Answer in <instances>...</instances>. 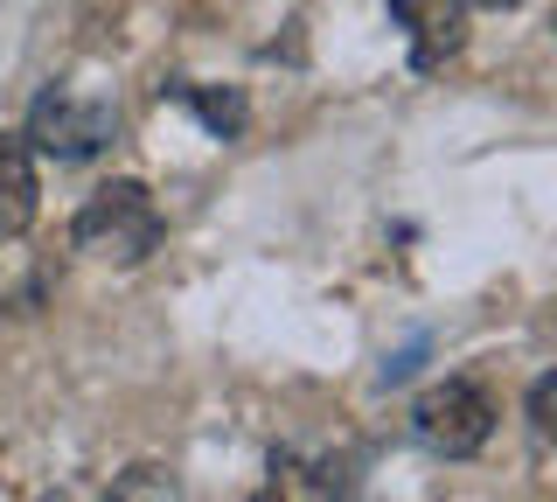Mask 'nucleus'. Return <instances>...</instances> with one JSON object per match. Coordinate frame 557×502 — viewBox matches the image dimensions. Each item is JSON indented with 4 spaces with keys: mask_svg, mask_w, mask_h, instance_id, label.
I'll list each match as a JSON object with an SVG mask.
<instances>
[{
    "mask_svg": "<svg viewBox=\"0 0 557 502\" xmlns=\"http://www.w3.org/2000/svg\"><path fill=\"white\" fill-rule=\"evenodd\" d=\"M70 237H77V252L104 258V266H139L153 245H161V210H153L147 182H104L84 196L77 223H70Z\"/></svg>",
    "mask_w": 557,
    "mask_h": 502,
    "instance_id": "obj_1",
    "label": "nucleus"
},
{
    "mask_svg": "<svg viewBox=\"0 0 557 502\" xmlns=\"http://www.w3.org/2000/svg\"><path fill=\"white\" fill-rule=\"evenodd\" d=\"M112 133H119V112L104 106V98H84V91H70V84H49V91L28 106L22 140L35 154H57V161H91Z\"/></svg>",
    "mask_w": 557,
    "mask_h": 502,
    "instance_id": "obj_2",
    "label": "nucleus"
},
{
    "mask_svg": "<svg viewBox=\"0 0 557 502\" xmlns=\"http://www.w3.org/2000/svg\"><path fill=\"white\" fill-rule=\"evenodd\" d=\"M411 432L432 446V454H446V461L481 454L487 432H495V405H487V391L474 384V377H446V384H432L411 405Z\"/></svg>",
    "mask_w": 557,
    "mask_h": 502,
    "instance_id": "obj_3",
    "label": "nucleus"
},
{
    "mask_svg": "<svg viewBox=\"0 0 557 502\" xmlns=\"http://www.w3.org/2000/svg\"><path fill=\"white\" fill-rule=\"evenodd\" d=\"M391 22L411 28V71L432 77L467 42V0H391Z\"/></svg>",
    "mask_w": 557,
    "mask_h": 502,
    "instance_id": "obj_4",
    "label": "nucleus"
},
{
    "mask_svg": "<svg viewBox=\"0 0 557 502\" xmlns=\"http://www.w3.org/2000/svg\"><path fill=\"white\" fill-rule=\"evenodd\" d=\"M348 475H335V461H307V454H272L258 502H342Z\"/></svg>",
    "mask_w": 557,
    "mask_h": 502,
    "instance_id": "obj_5",
    "label": "nucleus"
},
{
    "mask_svg": "<svg viewBox=\"0 0 557 502\" xmlns=\"http://www.w3.org/2000/svg\"><path fill=\"white\" fill-rule=\"evenodd\" d=\"M35 223V147L22 133H0V231L22 237Z\"/></svg>",
    "mask_w": 557,
    "mask_h": 502,
    "instance_id": "obj_6",
    "label": "nucleus"
},
{
    "mask_svg": "<svg viewBox=\"0 0 557 502\" xmlns=\"http://www.w3.org/2000/svg\"><path fill=\"white\" fill-rule=\"evenodd\" d=\"M174 98H182L188 112L202 119L216 140H237L244 119H251V106H244V91H216V84H174Z\"/></svg>",
    "mask_w": 557,
    "mask_h": 502,
    "instance_id": "obj_7",
    "label": "nucleus"
},
{
    "mask_svg": "<svg viewBox=\"0 0 557 502\" xmlns=\"http://www.w3.org/2000/svg\"><path fill=\"white\" fill-rule=\"evenodd\" d=\"M104 502H182V495H174V481L161 467H133V475H119V489Z\"/></svg>",
    "mask_w": 557,
    "mask_h": 502,
    "instance_id": "obj_8",
    "label": "nucleus"
},
{
    "mask_svg": "<svg viewBox=\"0 0 557 502\" xmlns=\"http://www.w3.org/2000/svg\"><path fill=\"white\" fill-rule=\"evenodd\" d=\"M530 426H536V440H544V446H557V370L530 384Z\"/></svg>",
    "mask_w": 557,
    "mask_h": 502,
    "instance_id": "obj_9",
    "label": "nucleus"
},
{
    "mask_svg": "<svg viewBox=\"0 0 557 502\" xmlns=\"http://www.w3.org/2000/svg\"><path fill=\"white\" fill-rule=\"evenodd\" d=\"M418 350H425V342H411V350H397L391 363H383V384H405V377L418 370Z\"/></svg>",
    "mask_w": 557,
    "mask_h": 502,
    "instance_id": "obj_10",
    "label": "nucleus"
},
{
    "mask_svg": "<svg viewBox=\"0 0 557 502\" xmlns=\"http://www.w3.org/2000/svg\"><path fill=\"white\" fill-rule=\"evenodd\" d=\"M42 502H91V495H77V489H63V495H42Z\"/></svg>",
    "mask_w": 557,
    "mask_h": 502,
    "instance_id": "obj_11",
    "label": "nucleus"
},
{
    "mask_svg": "<svg viewBox=\"0 0 557 502\" xmlns=\"http://www.w3.org/2000/svg\"><path fill=\"white\" fill-rule=\"evenodd\" d=\"M474 8H516V0H474Z\"/></svg>",
    "mask_w": 557,
    "mask_h": 502,
    "instance_id": "obj_12",
    "label": "nucleus"
}]
</instances>
